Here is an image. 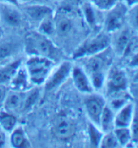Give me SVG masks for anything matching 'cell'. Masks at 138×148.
<instances>
[{"label": "cell", "instance_id": "1", "mask_svg": "<svg viewBox=\"0 0 138 148\" xmlns=\"http://www.w3.org/2000/svg\"><path fill=\"white\" fill-rule=\"evenodd\" d=\"M24 50L28 56H39L56 61L59 58V51L53 42L38 31L28 33L24 40Z\"/></svg>", "mask_w": 138, "mask_h": 148}, {"label": "cell", "instance_id": "2", "mask_svg": "<svg viewBox=\"0 0 138 148\" xmlns=\"http://www.w3.org/2000/svg\"><path fill=\"white\" fill-rule=\"evenodd\" d=\"M30 82L33 86L44 85L47 78L55 67V61L39 56H28L24 64Z\"/></svg>", "mask_w": 138, "mask_h": 148}, {"label": "cell", "instance_id": "3", "mask_svg": "<svg viewBox=\"0 0 138 148\" xmlns=\"http://www.w3.org/2000/svg\"><path fill=\"white\" fill-rule=\"evenodd\" d=\"M102 53L103 52L83 58L86 60L83 69L89 75L94 91L101 90L104 87L106 77L108 74V72H107V68H108L107 67V58L102 56Z\"/></svg>", "mask_w": 138, "mask_h": 148}, {"label": "cell", "instance_id": "4", "mask_svg": "<svg viewBox=\"0 0 138 148\" xmlns=\"http://www.w3.org/2000/svg\"><path fill=\"white\" fill-rule=\"evenodd\" d=\"M111 38L108 34H99L96 36L87 39L80 47H78L76 51L73 53L74 59H82L90 56H94L97 53L104 52L111 45Z\"/></svg>", "mask_w": 138, "mask_h": 148}, {"label": "cell", "instance_id": "5", "mask_svg": "<svg viewBox=\"0 0 138 148\" xmlns=\"http://www.w3.org/2000/svg\"><path fill=\"white\" fill-rule=\"evenodd\" d=\"M128 11L127 5L120 1L114 8L109 10L104 22L106 33H115L122 29L128 17Z\"/></svg>", "mask_w": 138, "mask_h": 148}, {"label": "cell", "instance_id": "6", "mask_svg": "<svg viewBox=\"0 0 138 148\" xmlns=\"http://www.w3.org/2000/svg\"><path fill=\"white\" fill-rule=\"evenodd\" d=\"M73 66V65L70 61H64L56 68L54 67L44 83V90L46 92H51L65 83L66 80L71 77Z\"/></svg>", "mask_w": 138, "mask_h": 148}, {"label": "cell", "instance_id": "7", "mask_svg": "<svg viewBox=\"0 0 138 148\" xmlns=\"http://www.w3.org/2000/svg\"><path fill=\"white\" fill-rule=\"evenodd\" d=\"M104 87L109 96L117 95L128 87V77L126 73L118 68H112L107 74Z\"/></svg>", "mask_w": 138, "mask_h": 148}, {"label": "cell", "instance_id": "8", "mask_svg": "<svg viewBox=\"0 0 138 148\" xmlns=\"http://www.w3.org/2000/svg\"><path fill=\"white\" fill-rule=\"evenodd\" d=\"M106 104L104 97L101 95H95L93 93L89 94V96L84 100V106L90 121L99 126L100 118Z\"/></svg>", "mask_w": 138, "mask_h": 148}, {"label": "cell", "instance_id": "9", "mask_svg": "<svg viewBox=\"0 0 138 148\" xmlns=\"http://www.w3.org/2000/svg\"><path fill=\"white\" fill-rule=\"evenodd\" d=\"M26 96L27 91H15L10 89L6 96L2 110L17 116L21 112L25 111Z\"/></svg>", "mask_w": 138, "mask_h": 148}, {"label": "cell", "instance_id": "10", "mask_svg": "<svg viewBox=\"0 0 138 148\" xmlns=\"http://www.w3.org/2000/svg\"><path fill=\"white\" fill-rule=\"evenodd\" d=\"M24 14L18 10V6L0 3V20L12 28L21 27L24 23Z\"/></svg>", "mask_w": 138, "mask_h": 148}, {"label": "cell", "instance_id": "11", "mask_svg": "<svg viewBox=\"0 0 138 148\" xmlns=\"http://www.w3.org/2000/svg\"><path fill=\"white\" fill-rule=\"evenodd\" d=\"M21 44L16 38L8 36L0 38V64L4 65L14 60V58L20 51Z\"/></svg>", "mask_w": 138, "mask_h": 148}, {"label": "cell", "instance_id": "12", "mask_svg": "<svg viewBox=\"0 0 138 148\" xmlns=\"http://www.w3.org/2000/svg\"><path fill=\"white\" fill-rule=\"evenodd\" d=\"M23 14L32 21L37 22L39 24V22L45 19L46 17L53 15V10L48 4L33 3L23 5Z\"/></svg>", "mask_w": 138, "mask_h": 148}, {"label": "cell", "instance_id": "13", "mask_svg": "<svg viewBox=\"0 0 138 148\" xmlns=\"http://www.w3.org/2000/svg\"><path fill=\"white\" fill-rule=\"evenodd\" d=\"M71 77L73 78L75 88L83 94H92L94 92L89 75H87L82 66L73 65L71 69Z\"/></svg>", "mask_w": 138, "mask_h": 148}, {"label": "cell", "instance_id": "14", "mask_svg": "<svg viewBox=\"0 0 138 148\" xmlns=\"http://www.w3.org/2000/svg\"><path fill=\"white\" fill-rule=\"evenodd\" d=\"M135 107L133 102L128 101L123 107H121L114 115V127H130L133 121Z\"/></svg>", "mask_w": 138, "mask_h": 148}, {"label": "cell", "instance_id": "15", "mask_svg": "<svg viewBox=\"0 0 138 148\" xmlns=\"http://www.w3.org/2000/svg\"><path fill=\"white\" fill-rule=\"evenodd\" d=\"M31 86H33L30 82L29 77L27 75L26 69L21 65V67L18 69L16 74L14 75V77H12V81L9 84V88L11 90H15V91H28L31 89Z\"/></svg>", "mask_w": 138, "mask_h": 148}, {"label": "cell", "instance_id": "16", "mask_svg": "<svg viewBox=\"0 0 138 148\" xmlns=\"http://www.w3.org/2000/svg\"><path fill=\"white\" fill-rule=\"evenodd\" d=\"M22 63H23V60L19 58L12 60L3 65V67L0 69V84L9 86L12 77L16 74L18 69L21 67Z\"/></svg>", "mask_w": 138, "mask_h": 148}, {"label": "cell", "instance_id": "17", "mask_svg": "<svg viewBox=\"0 0 138 148\" xmlns=\"http://www.w3.org/2000/svg\"><path fill=\"white\" fill-rule=\"evenodd\" d=\"M131 38V33L128 29H120L115 32V36L112 41V48L118 56H123L127 46Z\"/></svg>", "mask_w": 138, "mask_h": 148}, {"label": "cell", "instance_id": "18", "mask_svg": "<svg viewBox=\"0 0 138 148\" xmlns=\"http://www.w3.org/2000/svg\"><path fill=\"white\" fill-rule=\"evenodd\" d=\"M53 132L57 138L65 140V138H69L73 136L74 126L73 122L67 118H59L54 123Z\"/></svg>", "mask_w": 138, "mask_h": 148}, {"label": "cell", "instance_id": "19", "mask_svg": "<svg viewBox=\"0 0 138 148\" xmlns=\"http://www.w3.org/2000/svg\"><path fill=\"white\" fill-rule=\"evenodd\" d=\"M10 143L14 148H24L31 146L25 131L20 126H16L10 133Z\"/></svg>", "mask_w": 138, "mask_h": 148}, {"label": "cell", "instance_id": "20", "mask_svg": "<svg viewBox=\"0 0 138 148\" xmlns=\"http://www.w3.org/2000/svg\"><path fill=\"white\" fill-rule=\"evenodd\" d=\"M82 11L88 25L92 29H96L100 23V18L98 16V9L94 7L92 3H86V4L83 5Z\"/></svg>", "mask_w": 138, "mask_h": 148}, {"label": "cell", "instance_id": "21", "mask_svg": "<svg viewBox=\"0 0 138 148\" xmlns=\"http://www.w3.org/2000/svg\"><path fill=\"white\" fill-rule=\"evenodd\" d=\"M114 115H115V112L108 104H106L104 107V110H103V112H102L101 118H100V121H99V127L104 133L114 130Z\"/></svg>", "mask_w": 138, "mask_h": 148}, {"label": "cell", "instance_id": "22", "mask_svg": "<svg viewBox=\"0 0 138 148\" xmlns=\"http://www.w3.org/2000/svg\"><path fill=\"white\" fill-rule=\"evenodd\" d=\"M17 118L14 114L6 112L4 110H0V127L4 132H11L16 127Z\"/></svg>", "mask_w": 138, "mask_h": 148}, {"label": "cell", "instance_id": "23", "mask_svg": "<svg viewBox=\"0 0 138 148\" xmlns=\"http://www.w3.org/2000/svg\"><path fill=\"white\" fill-rule=\"evenodd\" d=\"M104 132L100 129L98 125L92 123V121L88 123V136H89L90 144L92 147H99Z\"/></svg>", "mask_w": 138, "mask_h": 148}, {"label": "cell", "instance_id": "24", "mask_svg": "<svg viewBox=\"0 0 138 148\" xmlns=\"http://www.w3.org/2000/svg\"><path fill=\"white\" fill-rule=\"evenodd\" d=\"M114 133L116 137L119 146L125 147L131 143V134L130 127H114Z\"/></svg>", "mask_w": 138, "mask_h": 148}, {"label": "cell", "instance_id": "25", "mask_svg": "<svg viewBox=\"0 0 138 148\" xmlns=\"http://www.w3.org/2000/svg\"><path fill=\"white\" fill-rule=\"evenodd\" d=\"M38 31L39 33L45 34L47 36H51L52 34L55 33V22L53 19V15L46 17L41 22H39L38 25Z\"/></svg>", "mask_w": 138, "mask_h": 148}, {"label": "cell", "instance_id": "26", "mask_svg": "<svg viewBox=\"0 0 138 148\" xmlns=\"http://www.w3.org/2000/svg\"><path fill=\"white\" fill-rule=\"evenodd\" d=\"M55 22V32H57L60 36H67L68 34L71 33V27H73V23L69 19L68 17L62 16L58 18Z\"/></svg>", "mask_w": 138, "mask_h": 148}, {"label": "cell", "instance_id": "27", "mask_svg": "<svg viewBox=\"0 0 138 148\" xmlns=\"http://www.w3.org/2000/svg\"><path fill=\"white\" fill-rule=\"evenodd\" d=\"M99 147L102 148H115L119 147V143L116 140V137L114 133V131H109L104 133L102 137V140L100 141Z\"/></svg>", "mask_w": 138, "mask_h": 148}, {"label": "cell", "instance_id": "28", "mask_svg": "<svg viewBox=\"0 0 138 148\" xmlns=\"http://www.w3.org/2000/svg\"><path fill=\"white\" fill-rule=\"evenodd\" d=\"M120 0H92V4L99 11H107L114 8Z\"/></svg>", "mask_w": 138, "mask_h": 148}, {"label": "cell", "instance_id": "29", "mask_svg": "<svg viewBox=\"0 0 138 148\" xmlns=\"http://www.w3.org/2000/svg\"><path fill=\"white\" fill-rule=\"evenodd\" d=\"M130 130L131 134V141L138 144V109L134 110L133 121L130 125Z\"/></svg>", "mask_w": 138, "mask_h": 148}, {"label": "cell", "instance_id": "30", "mask_svg": "<svg viewBox=\"0 0 138 148\" xmlns=\"http://www.w3.org/2000/svg\"><path fill=\"white\" fill-rule=\"evenodd\" d=\"M138 53V37H133L128 42V46L125 52L123 53V56H125L126 58H133V56H135Z\"/></svg>", "mask_w": 138, "mask_h": 148}, {"label": "cell", "instance_id": "31", "mask_svg": "<svg viewBox=\"0 0 138 148\" xmlns=\"http://www.w3.org/2000/svg\"><path fill=\"white\" fill-rule=\"evenodd\" d=\"M128 17L131 27L138 32V4L134 5L128 9Z\"/></svg>", "mask_w": 138, "mask_h": 148}, {"label": "cell", "instance_id": "32", "mask_svg": "<svg viewBox=\"0 0 138 148\" xmlns=\"http://www.w3.org/2000/svg\"><path fill=\"white\" fill-rule=\"evenodd\" d=\"M127 102H128L127 99H124V97H116V99H111V101L109 102V104H108V105L111 107L114 112H116L121 108V107H123L125 104H126Z\"/></svg>", "mask_w": 138, "mask_h": 148}, {"label": "cell", "instance_id": "33", "mask_svg": "<svg viewBox=\"0 0 138 148\" xmlns=\"http://www.w3.org/2000/svg\"><path fill=\"white\" fill-rule=\"evenodd\" d=\"M8 91H9L8 86L0 84V110H2V108H3V104H4V101H5Z\"/></svg>", "mask_w": 138, "mask_h": 148}, {"label": "cell", "instance_id": "34", "mask_svg": "<svg viewBox=\"0 0 138 148\" xmlns=\"http://www.w3.org/2000/svg\"><path fill=\"white\" fill-rule=\"evenodd\" d=\"M49 0H19L20 5H26V4H33V3H43L47 4Z\"/></svg>", "mask_w": 138, "mask_h": 148}, {"label": "cell", "instance_id": "35", "mask_svg": "<svg viewBox=\"0 0 138 148\" xmlns=\"http://www.w3.org/2000/svg\"><path fill=\"white\" fill-rule=\"evenodd\" d=\"M130 59H131V60H130V66L137 68L138 67V53L135 56H133V58H131Z\"/></svg>", "mask_w": 138, "mask_h": 148}, {"label": "cell", "instance_id": "36", "mask_svg": "<svg viewBox=\"0 0 138 148\" xmlns=\"http://www.w3.org/2000/svg\"><path fill=\"white\" fill-rule=\"evenodd\" d=\"M0 3H4V4H10L14 6H19V0H0Z\"/></svg>", "mask_w": 138, "mask_h": 148}, {"label": "cell", "instance_id": "37", "mask_svg": "<svg viewBox=\"0 0 138 148\" xmlns=\"http://www.w3.org/2000/svg\"><path fill=\"white\" fill-rule=\"evenodd\" d=\"M124 3L127 5L128 8H131L133 6L138 4V0H124Z\"/></svg>", "mask_w": 138, "mask_h": 148}, {"label": "cell", "instance_id": "38", "mask_svg": "<svg viewBox=\"0 0 138 148\" xmlns=\"http://www.w3.org/2000/svg\"><path fill=\"white\" fill-rule=\"evenodd\" d=\"M5 144V134L4 131L0 127V147H2Z\"/></svg>", "mask_w": 138, "mask_h": 148}, {"label": "cell", "instance_id": "39", "mask_svg": "<svg viewBox=\"0 0 138 148\" xmlns=\"http://www.w3.org/2000/svg\"><path fill=\"white\" fill-rule=\"evenodd\" d=\"M134 81H135V82H138V67H137V71H136L135 75H134Z\"/></svg>", "mask_w": 138, "mask_h": 148}, {"label": "cell", "instance_id": "40", "mask_svg": "<svg viewBox=\"0 0 138 148\" xmlns=\"http://www.w3.org/2000/svg\"><path fill=\"white\" fill-rule=\"evenodd\" d=\"M57 1H60V0H57Z\"/></svg>", "mask_w": 138, "mask_h": 148}]
</instances>
